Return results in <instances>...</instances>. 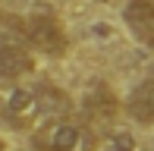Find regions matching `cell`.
<instances>
[{
	"label": "cell",
	"instance_id": "obj_1",
	"mask_svg": "<svg viewBox=\"0 0 154 151\" xmlns=\"http://www.w3.org/2000/svg\"><path fill=\"white\" fill-rule=\"evenodd\" d=\"M69 94L47 82H6L0 88V123L13 132H32L51 116H66Z\"/></svg>",
	"mask_w": 154,
	"mask_h": 151
},
{
	"label": "cell",
	"instance_id": "obj_2",
	"mask_svg": "<svg viewBox=\"0 0 154 151\" xmlns=\"http://www.w3.org/2000/svg\"><path fill=\"white\" fill-rule=\"evenodd\" d=\"M29 145H32V151H97L101 139H97L94 126L88 120L51 116L38 129H32Z\"/></svg>",
	"mask_w": 154,
	"mask_h": 151
},
{
	"label": "cell",
	"instance_id": "obj_3",
	"mask_svg": "<svg viewBox=\"0 0 154 151\" xmlns=\"http://www.w3.org/2000/svg\"><path fill=\"white\" fill-rule=\"evenodd\" d=\"M19 38L29 44V51L38 57H66L69 54V32L63 25V19L51 10H32L19 19Z\"/></svg>",
	"mask_w": 154,
	"mask_h": 151
},
{
	"label": "cell",
	"instance_id": "obj_4",
	"mask_svg": "<svg viewBox=\"0 0 154 151\" xmlns=\"http://www.w3.org/2000/svg\"><path fill=\"white\" fill-rule=\"evenodd\" d=\"M38 69V57L29 51L19 35H6L0 32V79L3 82H22L35 76Z\"/></svg>",
	"mask_w": 154,
	"mask_h": 151
},
{
	"label": "cell",
	"instance_id": "obj_5",
	"mask_svg": "<svg viewBox=\"0 0 154 151\" xmlns=\"http://www.w3.org/2000/svg\"><path fill=\"white\" fill-rule=\"evenodd\" d=\"M123 25L138 44L154 51V0H126Z\"/></svg>",
	"mask_w": 154,
	"mask_h": 151
},
{
	"label": "cell",
	"instance_id": "obj_6",
	"mask_svg": "<svg viewBox=\"0 0 154 151\" xmlns=\"http://www.w3.org/2000/svg\"><path fill=\"white\" fill-rule=\"evenodd\" d=\"M123 110L138 126H154V72L145 76L123 101Z\"/></svg>",
	"mask_w": 154,
	"mask_h": 151
},
{
	"label": "cell",
	"instance_id": "obj_7",
	"mask_svg": "<svg viewBox=\"0 0 154 151\" xmlns=\"http://www.w3.org/2000/svg\"><path fill=\"white\" fill-rule=\"evenodd\" d=\"M113 91H107V88H94V94H88L85 98V107L88 110H97L101 120H110V116L116 113V104H113Z\"/></svg>",
	"mask_w": 154,
	"mask_h": 151
},
{
	"label": "cell",
	"instance_id": "obj_8",
	"mask_svg": "<svg viewBox=\"0 0 154 151\" xmlns=\"http://www.w3.org/2000/svg\"><path fill=\"white\" fill-rule=\"evenodd\" d=\"M110 151H138V145L129 132H113L110 135Z\"/></svg>",
	"mask_w": 154,
	"mask_h": 151
},
{
	"label": "cell",
	"instance_id": "obj_9",
	"mask_svg": "<svg viewBox=\"0 0 154 151\" xmlns=\"http://www.w3.org/2000/svg\"><path fill=\"white\" fill-rule=\"evenodd\" d=\"M0 151H3V139H0Z\"/></svg>",
	"mask_w": 154,
	"mask_h": 151
}]
</instances>
